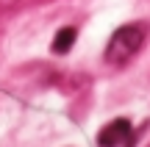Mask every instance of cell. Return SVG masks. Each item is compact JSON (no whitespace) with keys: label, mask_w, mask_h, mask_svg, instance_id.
<instances>
[{"label":"cell","mask_w":150,"mask_h":147,"mask_svg":"<svg viewBox=\"0 0 150 147\" xmlns=\"http://www.w3.org/2000/svg\"><path fill=\"white\" fill-rule=\"evenodd\" d=\"M147 36V25L145 22H128V25L117 28L108 39L106 47V61L108 64H125L131 56H136V50L145 44Z\"/></svg>","instance_id":"cell-1"},{"label":"cell","mask_w":150,"mask_h":147,"mask_svg":"<svg viewBox=\"0 0 150 147\" xmlns=\"http://www.w3.org/2000/svg\"><path fill=\"white\" fill-rule=\"evenodd\" d=\"M131 133V122L128 120H114L97 133V147H117L128 139Z\"/></svg>","instance_id":"cell-2"},{"label":"cell","mask_w":150,"mask_h":147,"mask_svg":"<svg viewBox=\"0 0 150 147\" xmlns=\"http://www.w3.org/2000/svg\"><path fill=\"white\" fill-rule=\"evenodd\" d=\"M72 44H75V28H64L53 39V53H70Z\"/></svg>","instance_id":"cell-3"}]
</instances>
